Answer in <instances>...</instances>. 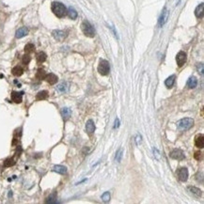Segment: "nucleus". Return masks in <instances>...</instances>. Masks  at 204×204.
<instances>
[{"mask_svg":"<svg viewBox=\"0 0 204 204\" xmlns=\"http://www.w3.org/2000/svg\"><path fill=\"white\" fill-rule=\"evenodd\" d=\"M56 89H58V91H59V92H61V93L67 92V91H69V84L66 83V82H63V83L59 84L58 87H56Z\"/></svg>","mask_w":204,"mask_h":204,"instance_id":"19","label":"nucleus"},{"mask_svg":"<svg viewBox=\"0 0 204 204\" xmlns=\"http://www.w3.org/2000/svg\"><path fill=\"white\" fill-rule=\"evenodd\" d=\"M119 126H120V120L117 118L115 120V126H114V128H118Z\"/></svg>","mask_w":204,"mask_h":204,"instance_id":"35","label":"nucleus"},{"mask_svg":"<svg viewBox=\"0 0 204 204\" xmlns=\"http://www.w3.org/2000/svg\"><path fill=\"white\" fill-rule=\"evenodd\" d=\"M56 195L55 193V194H52L51 196H49V198L47 199L46 202L47 203H54V202H56Z\"/></svg>","mask_w":204,"mask_h":204,"instance_id":"31","label":"nucleus"},{"mask_svg":"<svg viewBox=\"0 0 204 204\" xmlns=\"http://www.w3.org/2000/svg\"><path fill=\"white\" fill-rule=\"evenodd\" d=\"M168 15H169V12H168L167 9V8H164V10H163V11L161 13V16L159 18V21H158V24H159L160 27H164V24L167 23V21L168 19Z\"/></svg>","mask_w":204,"mask_h":204,"instance_id":"8","label":"nucleus"},{"mask_svg":"<svg viewBox=\"0 0 204 204\" xmlns=\"http://www.w3.org/2000/svg\"><path fill=\"white\" fill-rule=\"evenodd\" d=\"M187 189L189 190V192H190L191 194H193L194 196H196V197H197V198L201 197L202 192H201L200 189L198 188V187H195V186H188V187H187Z\"/></svg>","mask_w":204,"mask_h":204,"instance_id":"16","label":"nucleus"},{"mask_svg":"<svg viewBox=\"0 0 204 204\" xmlns=\"http://www.w3.org/2000/svg\"><path fill=\"white\" fill-rule=\"evenodd\" d=\"M153 151H155V153H154V154H155V156H156V158H157V159L159 160V159H160V158H159V151H157V150H156L155 148H154V149H153Z\"/></svg>","mask_w":204,"mask_h":204,"instance_id":"36","label":"nucleus"},{"mask_svg":"<svg viewBox=\"0 0 204 204\" xmlns=\"http://www.w3.org/2000/svg\"><path fill=\"white\" fill-rule=\"evenodd\" d=\"M198 85V79L195 76H191L188 80H187L186 86L188 87V88H194Z\"/></svg>","mask_w":204,"mask_h":204,"instance_id":"17","label":"nucleus"},{"mask_svg":"<svg viewBox=\"0 0 204 204\" xmlns=\"http://www.w3.org/2000/svg\"><path fill=\"white\" fill-rule=\"evenodd\" d=\"M15 160L13 159V158H8V159H6L5 160V162H4V166L5 167H11V166H14L15 165Z\"/></svg>","mask_w":204,"mask_h":204,"instance_id":"27","label":"nucleus"},{"mask_svg":"<svg viewBox=\"0 0 204 204\" xmlns=\"http://www.w3.org/2000/svg\"><path fill=\"white\" fill-rule=\"evenodd\" d=\"M169 156L172 159H175V160H178V161H182V160H183L185 158L184 153L183 152V151L178 150V149L173 150L172 151H171L170 154H169Z\"/></svg>","mask_w":204,"mask_h":204,"instance_id":"7","label":"nucleus"},{"mask_svg":"<svg viewBox=\"0 0 204 204\" xmlns=\"http://www.w3.org/2000/svg\"><path fill=\"white\" fill-rule=\"evenodd\" d=\"M81 29H82L83 33L89 38H93L95 36V29L93 28L92 24L88 21H83L82 24H81Z\"/></svg>","mask_w":204,"mask_h":204,"instance_id":"3","label":"nucleus"},{"mask_svg":"<svg viewBox=\"0 0 204 204\" xmlns=\"http://www.w3.org/2000/svg\"><path fill=\"white\" fill-rule=\"evenodd\" d=\"M194 156H195V159L196 160H198V161L202 160V152H200V151H196Z\"/></svg>","mask_w":204,"mask_h":204,"instance_id":"33","label":"nucleus"},{"mask_svg":"<svg viewBox=\"0 0 204 204\" xmlns=\"http://www.w3.org/2000/svg\"><path fill=\"white\" fill-rule=\"evenodd\" d=\"M122 156H123V151H122V149H120V150L117 151V153H116V158H115L116 161H117V162H120Z\"/></svg>","mask_w":204,"mask_h":204,"instance_id":"29","label":"nucleus"},{"mask_svg":"<svg viewBox=\"0 0 204 204\" xmlns=\"http://www.w3.org/2000/svg\"><path fill=\"white\" fill-rule=\"evenodd\" d=\"M44 79L46 80V82L49 83L50 85H55L59 80L58 76H56V75H54V73H49V75H46Z\"/></svg>","mask_w":204,"mask_h":204,"instance_id":"11","label":"nucleus"},{"mask_svg":"<svg viewBox=\"0 0 204 204\" xmlns=\"http://www.w3.org/2000/svg\"><path fill=\"white\" fill-rule=\"evenodd\" d=\"M48 96H49V94H48V91H40V92L36 95V99H37L38 101L45 100V99H47V98H48Z\"/></svg>","mask_w":204,"mask_h":204,"instance_id":"21","label":"nucleus"},{"mask_svg":"<svg viewBox=\"0 0 204 204\" xmlns=\"http://www.w3.org/2000/svg\"><path fill=\"white\" fill-rule=\"evenodd\" d=\"M52 34H53L54 38L56 40H59V42H61V40H63L67 37V32H65L63 30H54Z\"/></svg>","mask_w":204,"mask_h":204,"instance_id":"9","label":"nucleus"},{"mask_svg":"<svg viewBox=\"0 0 204 204\" xmlns=\"http://www.w3.org/2000/svg\"><path fill=\"white\" fill-rule=\"evenodd\" d=\"M27 34H28V29L24 27H21V28H19L17 31H16L15 36H16V38H17V39H21V38H23L24 36H27Z\"/></svg>","mask_w":204,"mask_h":204,"instance_id":"15","label":"nucleus"},{"mask_svg":"<svg viewBox=\"0 0 204 204\" xmlns=\"http://www.w3.org/2000/svg\"><path fill=\"white\" fill-rule=\"evenodd\" d=\"M46 58H47V56L44 52H40V53L37 54V60H38L39 63L44 62L46 60Z\"/></svg>","mask_w":204,"mask_h":204,"instance_id":"25","label":"nucleus"},{"mask_svg":"<svg viewBox=\"0 0 204 204\" xmlns=\"http://www.w3.org/2000/svg\"><path fill=\"white\" fill-rule=\"evenodd\" d=\"M31 60V58L29 56V55H24V56H23V63L24 64H28L29 63V61Z\"/></svg>","mask_w":204,"mask_h":204,"instance_id":"32","label":"nucleus"},{"mask_svg":"<svg viewBox=\"0 0 204 204\" xmlns=\"http://www.w3.org/2000/svg\"><path fill=\"white\" fill-rule=\"evenodd\" d=\"M195 15L197 16L198 18H202L204 15V4L200 3L195 10Z\"/></svg>","mask_w":204,"mask_h":204,"instance_id":"14","label":"nucleus"},{"mask_svg":"<svg viewBox=\"0 0 204 204\" xmlns=\"http://www.w3.org/2000/svg\"><path fill=\"white\" fill-rule=\"evenodd\" d=\"M52 11L55 13L56 16L59 18L64 17L67 14V9L62 3L60 2H53L52 3Z\"/></svg>","mask_w":204,"mask_h":204,"instance_id":"1","label":"nucleus"},{"mask_svg":"<svg viewBox=\"0 0 204 204\" xmlns=\"http://www.w3.org/2000/svg\"><path fill=\"white\" fill-rule=\"evenodd\" d=\"M198 71H199V72H200L201 75H203V64L202 63L198 64Z\"/></svg>","mask_w":204,"mask_h":204,"instance_id":"34","label":"nucleus"},{"mask_svg":"<svg viewBox=\"0 0 204 204\" xmlns=\"http://www.w3.org/2000/svg\"><path fill=\"white\" fill-rule=\"evenodd\" d=\"M86 131H87V133L89 135H91L94 133V131H95V124H94V122H93L92 120H88L87 121V123H86Z\"/></svg>","mask_w":204,"mask_h":204,"instance_id":"10","label":"nucleus"},{"mask_svg":"<svg viewBox=\"0 0 204 204\" xmlns=\"http://www.w3.org/2000/svg\"><path fill=\"white\" fill-rule=\"evenodd\" d=\"M61 114H62L63 119H64L65 120H68V119L71 117L72 112H71V109H70V108H68V107H63V108L61 109Z\"/></svg>","mask_w":204,"mask_h":204,"instance_id":"22","label":"nucleus"},{"mask_svg":"<svg viewBox=\"0 0 204 204\" xmlns=\"http://www.w3.org/2000/svg\"><path fill=\"white\" fill-rule=\"evenodd\" d=\"M45 75H46V72L43 69H39L38 72H37V75H36V77L38 79H44L45 78Z\"/></svg>","mask_w":204,"mask_h":204,"instance_id":"26","label":"nucleus"},{"mask_svg":"<svg viewBox=\"0 0 204 204\" xmlns=\"http://www.w3.org/2000/svg\"><path fill=\"white\" fill-rule=\"evenodd\" d=\"M11 72H12V75H15V76H21L23 75V72H24V70L20 66H16V67H14L12 69Z\"/></svg>","mask_w":204,"mask_h":204,"instance_id":"23","label":"nucleus"},{"mask_svg":"<svg viewBox=\"0 0 204 204\" xmlns=\"http://www.w3.org/2000/svg\"><path fill=\"white\" fill-rule=\"evenodd\" d=\"M102 199L104 202H108L110 200V193L109 192H104L102 195Z\"/></svg>","mask_w":204,"mask_h":204,"instance_id":"30","label":"nucleus"},{"mask_svg":"<svg viewBox=\"0 0 204 204\" xmlns=\"http://www.w3.org/2000/svg\"><path fill=\"white\" fill-rule=\"evenodd\" d=\"M53 171L56 173H59V174H66L67 173V167H64V166H60V165H58V166H55L53 167Z\"/></svg>","mask_w":204,"mask_h":204,"instance_id":"18","label":"nucleus"},{"mask_svg":"<svg viewBox=\"0 0 204 204\" xmlns=\"http://www.w3.org/2000/svg\"><path fill=\"white\" fill-rule=\"evenodd\" d=\"M175 79H176V76L174 75H170L169 77H167L165 81V85L167 87V88H172L174 83H175Z\"/></svg>","mask_w":204,"mask_h":204,"instance_id":"20","label":"nucleus"},{"mask_svg":"<svg viewBox=\"0 0 204 204\" xmlns=\"http://www.w3.org/2000/svg\"><path fill=\"white\" fill-rule=\"evenodd\" d=\"M195 145L196 147H198L199 149H202L204 147V136L202 134L198 135L195 138Z\"/></svg>","mask_w":204,"mask_h":204,"instance_id":"12","label":"nucleus"},{"mask_svg":"<svg viewBox=\"0 0 204 204\" xmlns=\"http://www.w3.org/2000/svg\"><path fill=\"white\" fill-rule=\"evenodd\" d=\"M177 175L181 182H186L188 179V170L186 167H181L177 170Z\"/></svg>","mask_w":204,"mask_h":204,"instance_id":"5","label":"nucleus"},{"mask_svg":"<svg viewBox=\"0 0 204 204\" xmlns=\"http://www.w3.org/2000/svg\"><path fill=\"white\" fill-rule=\"evenodd\" d=\"M193 125H194V120L193 119H190V118L182 119L177 122V128L179 129V131H182V132L189 130Z\"/></svg>","mask_w":204,"mask_h":204,"instance_id":"2","label":"nucleus"},{"mask_svg":"<svg viewBox=\"0 0 204 204\" xmlns=\"http://www.w3.org/2000/svg\"><path fill=\"white\" fill-rule=\"evenodd\" d=\"M34 50H35V46L32 43H28L26 45V47H24V51H26V53H27V54L32 53Z\"/></svg>","mask_w":204,"mask_h":204,"instance_id":"28","label":"nucleus"},{"mask_svg":"<svg viewBox=\"0 0 204 204\" xmlns=\"http://www.w3.org/2000/svg\"><path fill=\"white\" fill-rule=\"evenodd\" d=\"M67 13L69 15V17L71 19H72V20H75V19L77 18V15H78L77 11L75 9H72V8H69V10L67 11Z\"/></svg>","mask_w":204,"mask_h":204,"instance_id":"24","label":"nucleus"},{"mask_svg":"<svg viewBox=\"0 0 204 204\" xmlns=\"http://www.w3.org/2000/svg\"><path fill=\"white\" fill-rule=\"evenodd\" d=\"M110 71V67H109V63L107 60L105 59H101L99 66H98V72H99L100 75H107Z\"/></svg>","mask_w":204,"mask_h":204,"instance_id":"4","label":"nucleus"},{"mask_svg":"<svg viewBox=\"0 0 204 204\" xmlns=\"http://www.w3.org/2000/svg\"><path fill=\"white\" fill-rule=\"evenodd\" d=\"M186 59H187V56H186V53L183 51L179 52L176 56V61L179 67L183 66L184 63L186 62Z\"/></svg>","mask_w":204,"mask_h":204,"instance_id":"6","label":"nucleus"},{"mask_svg":"<svg viewBox=\"0 0 204 204\" xmlns=\"http://www.w3.org/2000/svg\"><path fill=\"white\" fill-rule=\"evenodd\" d=\"M11 100L16 103V104H20L22 103L23 100V93L20 92H16V91H12L11 92Z\"/></svg>","mask_w":204,"mask_h":204,"instance_id":"13","label":"nucleus"}]
</instances>
